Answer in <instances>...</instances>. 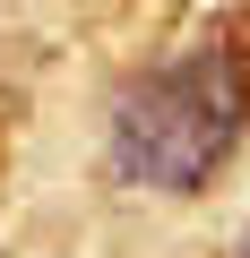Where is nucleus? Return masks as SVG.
Returning <instances> with one entry per match:
<instances>
[{
    "label": "nucleus",
    "mask_w": 250,
    "mask_h": 258,
    "mask_svg": "<svg viewBox=\"0 0 250 258\" xmlns=\"http://www.w3.org/2000/svg\"><path fill=\"white\" fill-rule=\"evenodd\" d=\"M241 138V43L233 26H207L198 43H181L173 60H156L147 78L121 86L112 103V172L138 189H207L233 164Z\"/></svg>",
    "instance_id": "obj_1"
}]
</instances>
